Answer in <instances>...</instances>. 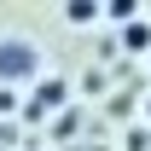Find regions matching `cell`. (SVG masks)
Masks as SVG:
<instances>
[{"label": "cell", "instance_id": "cell-1", "mask_svg": "<svg viewBox=\"0 0 151 151\" xmlns=\"http://www.w3.org/2000/svg\"><path fill=\"white\" fill-rule=\"evenodd\" d=\"M23 76H35V47L29 41H0V87H12Z\"/></svg>", "mask_w": 151, "mask_h": 151}, {"label": "cell", "instance_id": "cell-2", "mask_svg": "<svg viewBox=\"0 0 151 151\" xmlns=\"http://www.w3.org/2000/svg\"><path fill=\"white\" fill-rule=\"evenodd\" d=\"M64 99H70V81L64 76H41L35 81V111H64Z\"/></svg>", "mask_w": 151, "mask_h": 151}, {"label": "cell", "instance_id": "cell-3", "mask_svg": "<svg viewBox=\"0 0 151 151\" xmlns=\"http://www.w3.org/2000/svg\"><path fill=\"white\" fill-rule=\"evenodd\" d=\"M93 18H105V6H93V0H70L64 6V23H93Z\"/></svg>", "mask_w": 151, "mask_h": 151}, {"label": "cell", "instance_id": "cell-4", "mask_svg": "<svg viewBox=\"0 0 151 151\" xmlns=\"http://www.w3.org/2000/svg\"><path fill=\"white\" fill-rule=\"evenodd\" d=\"M105 18L128 29V23H139V6H134V0H105Z\"/></svg>", "mask_w": 151, "mask_h": 151}, {"label": "cell", "instance_id": "cell-5", "mask_svg": "<svg viewBox=\"0 0 151 151\" xmlns=\"http://www.w3.org/2000/svg\"><path fill=\"white\" fill-rule=\"evenodd\" d=\"M122 52H151V29L145 23H128L122 29Z\"/></svg>", "mask_w": 151, "mask_h": 151}, {"label": "cell", "instance_id": "cell-6", "mask_svg": "<svg viewBox=\"0 0 151 151\" xmlns=\"http://www.w3.org/2000/svg\"><path fill=\"white\" fill-rule=\"evenodd\" d=\"M6 111H18V93H12V87H0V116Z\"/></svg>", "mask_w": 151, "mask_h": 151}, {"label": "cell", "instance_id": "cell-7", "mask_svg": "<svg viewBox=\"0 0 151 151\" xmlns=\"http://www.w3.org/2000/svg\"><path fill=\"white\" fill-rule=\"evenodd\" d=\"M0 145H12V128H6V122H0Z\"/></svg>", "mask_w": 151, "mask_h": 151}, {"label": "cell", "instance_id": "cell-8", "mask_svg": "<svg viewBox=\"0 0 151 151\" xmlns=\"http://www.w3.org/2000/svg\"><path fill=\"white\" fill-rule=\"evenodd\" d=\"M145 116H151V99H145Z\"/></svg>", "mask_w": 151, "mask_h": 151}]
</instances>
